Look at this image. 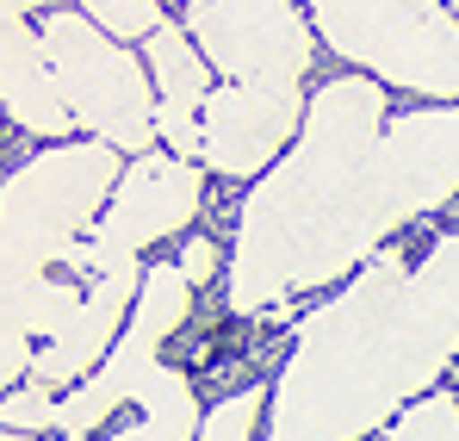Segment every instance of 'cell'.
I'll use <instances>...</instances> for the list:
<instances>
[{"label":"cell","instance_id":"cell-1","mask_svg":"<svg viewBox=\"0 0 459 441\" xmlns=\"http://www.w3.org/2000/svg\"><path fill=\"white\" fill-rule=\"evenodd\" d=\"M459 193V106H422L385 125L379 81L342 75L310 93L305 131L236 218L230 311H267L292 293L367 268L391 230Z\"/></svg>","mask_w":459,"mask_h":441},{"label":"cell","instance_id":"cell-2","mask_svg":"<svg viewBox=\"0 0 459 441\" xmlns=\"http://www.w3.org/2000/svg\"><path fill=\"white\" fill-rule=\"evenodd\" d=\"M459 355V230L422 268L379 249L329 304L299 323L273 385L267 441H360L410 410Z\"/></svg>","mask_w":459,"mask_h":441},{"label":"cell","instance_id":"cell-3","mask_svg":"<svg viewBox=\"0 0 459 441\" xmlns=\"http://www.w3.org/2000/svg\"><path fill=\"white\" fill-rule=\"evenodd\" d=\"M125 168H118V149L87 137V144H63L31 155L25 168L6 174V298L38 287L44 274L69 268L75 274L81 243L93 236L100 212L112 206Z\"/></svg>","mask_w":459,"mask_h":441},{"label":"cell","instance_id":"cell-4","mask_svg":"<svg viewBox=\"0 0 459 441\" xmlns=\"http://www.w3.org/2000/svg\"><path fill=\"white\" fill-rule=\"evenodd\" d=\"M335 57L391 87L459 100V19L447 0H305Z\"/></svg>","mask_w":459,"mask_h":441},{"label":"cell","instance_id":"cell-5","mask_svg":"<svg viewBox=\"0 0 459 441\" xmlns=\"http://www.w3.org/2000/svg\"><path fill=\"white\" fill-rule=\"evenodd\" d=\"M44 44H50V63L63 75V93L75 106L81 131H93L100 144L131 149V155H150L155 131V93L150 63H137L112 31H100L87 13H50L44 25Z\"/></svg>","mask_w":459,"mask_h":441},{"label":"cell","instance_id":"cell-6","mask_svg":"<svg viewBox=\"0 0 459 441\" xmlns=\"http://www.w3.org/2000/svg\"><path fill=\"white\" fill-rule=\"evenodd\" d=\"M186 304H193V280L180 274V261L143 268V293H137L131 330L118 336V348L100 361V373H87L69 398H56V429L63 436H93L125 398H143L150 373L161 367V342L186 317Z\"/></svg>","mask_w":459,"mask_h":441},{"label":"cell","instance_id":"cell-7","mask_svg":"<svg viewBox=\"0 0 459 441\" xmlns=\"http://www.w3.org/2000/svg\"><path fill=\"white\" fill-rule=\"evenodd\" d=\"M186 38L224 69V81H305L316 57L292 0H193Z\"/></svg>","mask_w":459,"mask_h":441},{"label":"cell","instance_id":"cell-8","mask_svg":"<svg viewBox=\"0 0 459 441\" xmlns=\"http://www.w3.org/2000/svg\"><path fill=\"white\" fill-rule=\"evenodd\" d=\"M205 187H199V168L186 155H131L112 206L100 212L93 236H87V268L93 280L100 274H118V268H137V249H150L161 236H174L180 224L199 212Z\"/></svg>","mask_w":459,"mask_h":441},{"label":"cell","instance_id":"cell-9","mask_svg":"<svg viewBox=\"0 0 459 441\" xmlns=\"http://www.w3.org/2000/svg\"><path fill=\"white\" fill-rule=\"evenodd\" d=\"M310 100L299 81H224L205 100V162L218 174H267L292 131H305Z\"/></svg>","mask_w":459,"mask_h":441},{"label":"cell","instance_id":"cell-10","mask_svg":"<svg viewBox=\"0 0 459 441\" xmlns=\"http://www.w3.org/2000/svg\"><path fill=\"white\" fill-rule=\"evenodd\" d=\"M137 293H143V274L137 268H118V274H100L87 298L75 304V317L38 348V361H31V379L38 385H69V379H87V373H100V361L118 348V323H125V311H137Z\"/></svg>","mask_w":459,"mask_h":441},{"label":"cell","instance_id":"cell-11","mask_svg":"<svg viewBox=\"0 0 459 441\" xmlns=\"http://www.w3.org/2000/svg\"><path fill=\"white\" fill-rule=\"evenodd\" d=\"M0 87H6V119L31 137H63L75 131V106L63 93V75L50 63L44 31H31L25 19L6 13V57H0Z\"/></svg>","mask_w":459,"mask_h":441},{"label":"cell","instance_id":"cell-12","mask_svg":"<svg viewBox=\"0 0 459 441\" xmlns=\"http://www.w3.org/2000/svg\"><path fill=\"white\" fill-rule=\"evenodd\" d=\"M150 75H155V131L174 155L205 149V100H212V75H205V50L193 38H180V25H161L150 38Z\"/></svg>","mask_w":459,"mask_h":441},{"label":"cell","instance_id":"cell-13","mask_svg":"<svg viewBox=\"0 0 459 441\" xmlns=\"http://www.w3.org/2000/svg\"><path fill=\"white\" fill-rule=\"evenodd\" d=\"M137 404H143V417L112 441H199V398L180 367H155Z\"/></svg>","mask_w":459,"mask_h":441},{"label":"cell","instance_id":"cell-14","mask_svg":"<svg viewBox=\"0 0 459 441\" xmlns=\"http://www.w3.org/2000/svg\"><path fill=\"white\" fill-rule=\"evenodd\" d=\"M391 441H459V404L454 398H416L391 417Z\"/></svg>","mask_w":459,"mask_h":441},{"label":"cell","instance_id":"cell-15","mask_svg":"<svg viewBox=\"0 0 459 441\" xmlns=\"http://www.w3.org/2000/svg\"><path fill=\"white\" fill-rule=\"evenodd\" d=\"M81 13H87L100 31H112L118 44L161 31V6H155V0H81Z\"/></svg>","mask_w":459,"mask_h":441},{"label":"cell","instance_id":"cell-16","mask_svg":"<svg viewBox=\"0 0 459 441\" xmlns=\"http://www.w3.org/2000/svg\"><path fill=\"white\" fill-rule=\"evenodd\" d=\"M261 404H273V392L242 385L236 398H224V404L199 423V441H255V417H261Z\"/></svg>","mask_w":459,"mask_h":441},{"label":"cell","instance_id":"cell-17","mask_svg":"<svg viewBox=\"0 0 459 441\" xmlns=\"http://www.w3.org/2000/svg\"><path fill=\"white\" fill-rule=\"evenodd\" d=\"M6 429H56V398H50V385H38L31 379V392H13L6 398Z\"/></svg>","mask_w":459,"mask_h":441},{"label":"cell","instance_id":"cell-18","mask_svg":"<svg viewBox=\"0 0 459 441\" xmlns=\"http://www.w3.org/2000/svg\"><path fill=\"white\" fill-rule=\"evenodd\" d=\"M180 274L199 287V280H212L218 274V243H205V236H193L186 249H180Z\"/></svg>","mask_w":459,"mask_h":441},{"label":"cell","instance_id":"cell-19","mask_svg":"<svg viewBox=\"0 0 459 441\" xmlns=\"http://www.w3.org/2000/svg\"><path fill=\"white\" fill-rule=\"evenodd\" d=\"M25 6H44V0H6V13H13V19H25Z\"/></svg>","mask_w":459,"mask_h":441},{"label":"cell","instance_id":"cell-20","mask_svg":"<svg viewBox=\"0 0 459 441\" xmlns=\"http://www.w3.org/2000/svg\"><path fill=\"white\" fill-rule=\"evenodd\" d=\"M6 441H25V436H19V429H6Z\"/></svg>","mask_w":459,"mask_h":441},{"label":"cell","instance_id":"cell-21","mask_svg":"<svg viewBox=\"0 0 459 441\" xmlns=\"http://www.w3.org/2000/svg\"><path fill=\"white\" fill-rule=\"evenodd\" d=\"M63 441H87V436H63Z\"/></svg>","mask_w":459,"mask_h":441},{"label":"cell","instance_id":"cell-22","mask_svg":"<svg viewBox=\"0 0 459 441\" xmlns=\"http://www.w3.org/2000/svg\"><path fill=\"white\" fill-rule=\"evenodd\" d=\"M447 6H454V13H459V0H447Z\"/></svg>","mask_w":459,"mask_h":441}]
</instances>
